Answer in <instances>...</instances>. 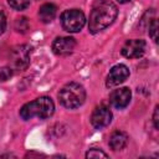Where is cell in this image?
I'll list each match as a JSON object with an SVG mask.
<instances>
[{
	"label": "cell",
	"mask_w": 159,
	"mask_h": 159,
	"mask_svg": "<svg viewBox=\"0 0 159 159\" xmlns=\"http://www.w3.org/2000/svg\"><path fill=\"white\" fill-rule=\"evenodd\" d=\"M56 14H57V7L51 2H46L41 5L39 9V17L43 24L51 22L55 19Z\"/></svg>",
	"instance_id": "7c38bea8"
},
{
	"label": "cell",
	"mask_w": 159,
	"mask_h": 159,
	"mask_svg": "<svg viewBox=\"0 0 159 159\" xmlns=\"http://www.w3.org/2000/svg\"><path fill=\"white\" fill-rule=\"evenodd\" d=\"M148 32H149V36L152 37V40L154 42L158 41V20L155 17H153L148 25Z\"/></svg>",
	"instance_id": "4fadbf2b"
},
{
	"label": "cell",
	"mask_w": 159,
	"mask_h": 159,
	"mask_svg": "<svg viewBox=\"0 0 159 159\" xmlns=\"http://www.w3.org/2000/svg\"><path fill=\"white\" fill-rule=\"evenodd\" d=\"M53 112H55L53 101L47 96H42L24 104L20 109V117L25 120H29L32 118L45 119L51 117Z\"/></svg>",
	"instance_id": "7a4b0ae2"
},
{
	"label": "cell",
	"mask_w": 159,
	"mask_h": 159,
	"mask_svg": "<svg viewBox=\"0 0 159 159\" xmlns=\"http://www.w3.org/2000/svg\"><path fill=\"white\" fill-rule=\"evenodd\" d=\"M128 77H129V68L125 65L119 63L111 68V71L107 76L106 84H107V87H114V86L123 83Z\"/></svg>",
	"instance_id": "ba28073f"
},
{
	"label": "cell",
	"mask_w": 159,
	"mask_h": 159,
	"mask_svg": "<svg viewBox=\"0 0 159 159\" xmlns=\"http://www.w3.org/2000/svg\"><path fill=\"white\" fill-rule=\"evenodd\" d=\"M112 117H113V114L108 107L99 106L91 114V124L96 129H102V128L109 125V123L112 122Z\"/></svg>",
	"instance_id": "52a82bcc"
},
{
	"label": "cell",
	"mask_w": 159,
	"mask_h": 159,
	"mask_svg": "<svg viewBox=\"0 0 159 159\" xmlns=\"http://www.w3.org/2000/svg\"><path fill=\"white\" fill-rule=\"evenodd\" d=\"M130 98H132V92L128 87H122V88L114 89L109 94V102L117 109L125 108L129 104Z\"/></svg>",
	"instance_id": "30bf717a"
},
{
	"label": "cell",
	"mask_w": 159,
	"mask_h": 159,
	"mask_svg": "<svg viewBox=\"0 0 159 159\" xmlns=\"http://www.w3.org/2000/svg\"><path fill=\"white\" fill-rule=\"evenodd\" d=\"M15 30L19 32H26L29 30V21L26 17H19L15 20Z\"/></svg>",
	"instance_id": "5bb4252c"
},
{
	"label": "cell",
	"mask_w": 159,
	"mask_h": 159,
	"mask_svg": "<svg viewBox=\"0 0 159 159\" xmlns=\"http://www.w3.org/2000/svg\"><path fill=\"white\" fill-rule=\"evenodd\" d=\"M145 41L142 39H130L124 42L122 46V55L125 58H139L145 52Z\"/></svg>",
	"instance_id": "8992f818"
},
{
	"label": "cell",
	"mask_w": 159,
	"mask_h": 159,
	"mask_svg": "<svg viewBox=\"0 0 159 159\" xmlns=\"http://www.w3.org/2000/svg\"><path fill=\"white\" fill-rule=\"evenodd\" d=\"M14 73L11 67H1L0 68V81H7Z\"/></svg>",
	"instance_id": "e0dca14e"
},
{
	"label": "cell",
	"mask_w": 159,
	"mask_h": 159,
	"mask_svg": "<svg viewBox=\"0 0 159 159\" xmlns=\"http://www.w3.org/2000/svg\"><path fill=\"white\" fill-rule=\"evenodd\" d=\"M108 144H109L111 149L114 150V152H118V150L124 149L125 145L128 144V135H127V133H124L122 130L113 132L111 134V137H109Z\"/></svg>",
	"instance_id": "8fae6325"
},
{
	"label": "cell",
	"mask_w": 159,
	"mask_h": 159,
	"mask_svg": "<svg viewBox=\"0 0 159 159\" xmlns=\"http://www.w3.org/2000/svg\"><path fill=\"white\" fill-rule=\"evenodd\" d=\"M116 1H118L119 4H125V2H129L130 0H116Z\"/></svg>",
	"instance_id": "ffe728a7"
},
{
	"label": "cell",
	"mask_w": 159,
	"mask_h": 159,
	"mask_svg": "<svg viewBox=\"0 0 159 159\" xmlns=\"http://www.w3.org/2000/svg\"><path fill=\"white\" fill-rule=\"evenodd\" d=\"M30 55L31 47L29 45H20L16 46L10 55L11 68L16 71H24L30 65Z\"/></svg>",
	"instance_id": "5b68a950"
},
{
	"label": "cell",
	"mask_w": 159,
	"mask_h": 159,
	"mask_svg": "<svg viewBox=\"0 0 159 159\" xmlns=\"http://www.w3.org/2000/svg\"><path fill=\"white\" fill-rule=\"evenodd\" d=\"M118 7L111 0H96L89 14L88 30L91 34H98L107 29L117 17Z\"/></svg>",
	"instance_id": "6da1fadb"
},
{
	"label": "cell",
	"mask_w": 159,
	"mask_h": 159,
	"mask_svg": "<svg viewBox=\"0 0 159 159\" xmlns=\"http://www.w3.org/2000/svg\"><path fill=\"white\" fill-rule=\"evenodd\" d=\"M7 4L15 10H25L29 6L30 0H7Z\"/></svg>",
	"instance_id": "9a60e30c"
},
{
	"label": "cell",
	"mask_w": 159,
	"mask_h": 159,
	"mask_svg": "<svg viewBox=\"0 0 159 159\" xmlns=\"http://www.w3.org/2000/svg\"><path fill=\"white\" fill-rule=\"evenodd\" d=\"M86 158H91V159H96V158H108V155L102 152L101 149L97 148H92L86 153Z\"/></svg>",
	"instance_id": "2e32d148"
},
{
	"label": "cell",
	"mask_w": 159,
	"mask_h": 159,
	"mask_svg": "<svg viewBox=\"0 0 159 159\" xmlns=\"http://www.w3.org/2000/svg\"><path fill=\"white\" fill-rule=\"evenodd\" d=\"M158 109H159V107L155 106L154 113H153V123H154V128H155V129L159 128V123H158Z\"/></svg>",
	"instance_id": "d6986e66"
},
{
	"label": "cell",
	"mask_w": 159,
	"mask_h": 159,
	"mask_svg": "<svg viewBox=\"0 0 159 159\" xmlns=\"http://www.w3.org/2000/svg\"><path fill=\"white\" fill-rule=\"evenodd\" d=\"M62 29L67 32H78L86 24V16L83 11L78 9L65 10L60 17Z\"/></svg>",
	"instance_id": "277c9868"
},
{
	"label": "cell",
	"mask_w": 159,
	"mask_h": 159,
	"mask_svg": "<svg viewBox=\"0 0 159 159\" xmlns=\"http://www.w3.org/2000/svg\"><path fill=\"white\" fill-rule=\"evenodd\" d=\"M84 99H86V91L83 86L77 82H70L65 84L58 92L60 103L68 109H75L81 107L84 103Z\"/></svg>",
	"instance_id": "3957f363"
},
{
	"label": "cell",
	"mask_w": 159,
	"mask_h": 159,
	"mask_svg": "<svg viewBox=\"0 0 159 159\" xmlns=\"http://www.w3.org/2000/svg\"><path fill=\"white\" fill-rule=\"evenodd\" d=\"M76 47V40L73 37H56L52 42V51L58 56H67L73 52Z\"/></svg>",
	"instance_id": "9c48e42d"
},
{
	"label": "cell",
	"mask_w": 159,
	"mask_h": 159,
	"mask_svg": "<svg viewBox=\"0 0 159 159\" xmlns=\"http://www.w3.org/2000/svg\"><path fill=\"white\" fill-rule=\"evenodd\" d=\"M5 27H6V17L4 12L0 10V35H2V32L5 31Z\"/></svg>",
	"instance_id": "ac0fdd59"
}]
</instances>
